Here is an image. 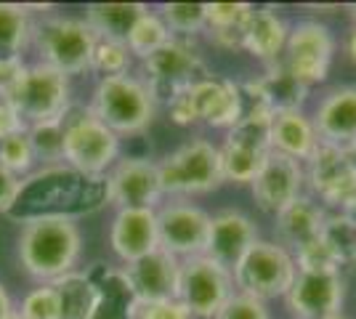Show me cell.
Segmentation results:
<instances>
[{"label":"cell","mask_w":356,"mask_h":319,"mask_svg":"<svg viewBox=\"0 0 356 319\" xmlns=\"http://www.w3.org/2000/svg\"><path fill=\"white\" fill-rule=\"evenodd\" d=\"M242 85V96H245V109H258V112H290V109H303L306 99H309V85H303L287 67L282 59L266 64V69L261 75L250 77Z\"/></svg>","instance_id":"18"},{"label":"cell","mask_w":356,"mask_h":319,"mask_svg":"<svg viewBox=\"0 0 356 319\" xmlns=\"http://www.w3.org/2000/svg\"><path fill=\"white\" fill-rule=\"evenodd\" d=\"M234 293L232 272L208 256L181 261L176 298L192 311L194 319H213Z\"/></svg>","instance_id":"12"},{"label":"cell","mask_w":356,"mask_h":319,"mask_svg":"<svg viewBox=\"0 0 356 319\" xmlns=\"http://www.w3.org/2000/svg\"><path fill=\"white\" fill-rule=\"evenodd\" d=\"M30 141L35 163L40 167L64 165V117L54 122L30 125Z\"/></svg>","instance_id":"33"},{"label":"cell","mask_w":356,"mask_h":319,"mask_svg":"<svg viewBox=\"0 0 356 319\" xmlns=\"http://www.w3.org/2000/svg\"><path fill=\"white\" fill-rule=\"evenodd\" d=\"M290 24L274 8H255L245 22V38H242V51L250 54L252 59H261L266 64L282 59L284 46H287Z\"/></svg>","instance_id":"24"},{"label":"cell","mask_w":356,"mask_h":319,"mask_svg":"<svg viewBox=\"0 0 356 319\" xmlns=\"http://www.w3.org/2000/svg\"><path fill=\"white\" fill-rule=\"evenodd\" d=\"M210 231V213L189 199H168L157 208L160 247L178 261L205 256Z\"/></svg>","instance_id":"13"},{"label":"cell","mask_w":356,"mask_h":319,"mask_svg":"<svg viewBox=\"0 0 356 319\" xmlns=\"http://www.w3.org/2000/svg\"><path fill=\"white\" fill-rule=\"evenodd\" d=\"M312 122L319 144L348 152L356 144V85H335L322 93Z\"/></svg>","instance_id":"19"},{"label":"cell","mask_w":356,"mask_h":319,"mask_svg":"<svg viewBox=\"0 0 356 319\" xmlns=\"http://www.w3.org/2000/svg\"><path fill=\"white\" fill-rule=\"evenodd\" d=\"M346 54L356 64V27H351V32L346 35Z\"/></svg>","instance_id":"44"},{"label":"cell","mask_w":356,"mask_h":319,"mask_svg":"<svg viewBox=\"0 0 356 319\" xmlns=\"http://www.w3.org/2000/svg\"><path fill=\"white\" fill-rule=\"evenodd\" d=\"M22 269L38 282H56L77 269L83 256V231L72 215H32L22 221L16 240Z\"/></svg>","instance_id":"1"},{"label":"cell","mask_w":356,"mask_h":319,"mask_svg":"<svg viewBox=\"0 0 356 319\" xmlns=\"http://www.w3.org/2000/svg\"><path fill=\"white\" fill-rule=\"evenodd\" d=\"M157 14L163 16L173 38L194 40L200 32L208 30L205 3H163L157 6Z\"/></svg>","instance_id":"32"},{"label":"cell","mask_w":356,"mask_h":319,"mask_svg":"<svg viewBox=\"0 0 356 319\" xmlns=\"http://www.w3.org/2000/svg\"><path fill=\"white\" fill-rule=\"evenodd\" d=\"M327 211L312 197L303 195L293 205H287L282 213L274 215V234L277 243L287 247L293 256L312 247L314 243L322 240V227H325Z\"/></svg>","instance_id":"23"},{"label":"cell","mask_w":356,"mask_h":319,"mask_svg":"<svg viewBox=\"0 0 356 319\" xmlns=\"http://www.w3.org/2000/svg\"><path fill=\"white\" fill-rule=\"evenodd\" d=\"M205 77H210L208 61L194 40L184 38H170L160 51L141 61V80L149 85L157 104H168L173 96L192 88L194 83Z\"/></svg>","instance_id":"8"},{"label":"cell","mask_w":356,"mask_h":319,"mask_svg":"<svg viewBox=\"0 0 356 319\" xmlns=\"http://www.w3.org/2000/svg\"><path fill=\"white\" fill-rule=\"evenodd\" d=\"M165 199H189L223 186L221 152L208 138H192L157 163Z\"/></svg>","instance_id":"4"},{"label":"cell","mask_w":356,"mask_h":319,"mask_svg":"<svg viewBox=\"0 0 356 319\" xmlns=\"http://www.w3.org/2000/svg\"><path fill=\"white\" fill-rule=\"evenodd\" d=\"M14 301H11V295H8V290H6V285L0 282V319H6L8 314H14Z\"/></svg>","instance_id":"43"},{"label":"cell","mask_w":356,"mask_h":319,"mask_svg":"<svg viewBox=\"0 0 356 319\" xmlns=\"http://www.w3.org/2000/svg\"><path fill=\"white\" fill-rule=\"evenodd\" d=\"M112 253L125 263L144 259L160 247L157 211L154 208H120L109 227Z\"/></svg>","instance_id":"20"},{"label":"cell","mask_w":356,"mask_h":319,"mask_svg":"<svg viewBox=\"0 0 356 319\" xmlns=\"http://www.w3.org/2000/svg\"><path fill=\"white\" fill-rule=\"evenodd\" d=\"M88 109L104 122L112 133L138 136L154 122L157 101L149 85L138 75L99 77L90 93Z\"/></svg>","instance_id":"2"},{"label":"cell","mask_w":356,"mask_h":319,"mask_svg":"<svg viewBox=\"0 0 356 319\" xmlns=\"http://www.w3.org/2000/svg\"><path fill=\"white\" fill-rule=\"evenodd\" d=\"M250 11V3H205V19H208V30L205 32L242 30Z\"/></svg>","instance_id":"37"},{"label":"cell","mask_w":356,"mask_h":319,"mask_svg":"<svg viewBox=\"0 0 356 319\" xmlns=\"http://www.w3.org/2000/svg\"><path fill=\"white\" fill-rule=\"evenodd\" d=\"M173 35L168 30V24L163 22V16L157 14V11H144V14L138 16V22L134 24V30L128 35V51H131V56L134 59H147L152 56L154 51H160V48L170 40Z\"/></svg>","instance_id":"31"},{"label":"cell","mask_w":356,"mask_h":319,"mask_svg":"<svg viewBox=\"0 0 356 319\" xmlns=\"http://www.w3.org/2000/svg\"><path fill=\"white\" fill-rule=\"evenodd\" d=\"M96 32L83 16H43L32 27V48L40 64L59 69L61 75H86L96 48Z\"/></svg>","instance_id":"3"},{"label":"cell","mask_w":356,"mask_h":319,"mask_svg":"<svg viewBox=\"0 0 356 319\" xmlns=\"http://www.w3.org/2000/svg\"><path fill=\"white\" fill-rule=\"evenodd\" d=\"M322 319H348V317H343V314H332V317H322Z\"/></svg>","instance_id":"47"},{"label":"cell","mask_w":356,"mask_h":319,"mask_svg":"<svg viewBox=\"0 0 356 319\" xmlns=\"http://www.w3.org/2000/svg\"><path fill=\"white\" fill-rule=\"evenodd\" d=\"M255 240H258V227H255V221L248 213L221 211L216 215H210L205 256L232 272L239 263V259L250 250V245Z\"/></svg>","instance_id":"21"},{"label":"cell","mask_w":356,"mask_h":319,"mask_svg":"<svg viewBox=\"0 0 356 319\" xmlns=\"http://www.w3.org/2000/svg\"><path fill=\"white\" fill-rule=\"evenodd\" d=\"M213 319H271V311H268V306L264 301L234 290L232 298L221 306V311Z\"/></svg>","instance_id":"38"},{"label":"cell","mask_w":356,"mask_h":319,"mask_svg":"<svg viewBox=\"0 0 356 319\" xmlns=\"http://www.w3.org/2000/svg\"><path fill=\"white\" fill-rule=\"evenodd\" d=\"M348 11H351V19H354V27H356V3H351V6H348Z\"/></svg>","instance_id":"45"},{"label":"cell","mask_w":356,"mask_h":319,"mask_svg":"<svg viewBox=\"0 0 356 319\" xmlns=\"http://www.w3.org/2000/svg\"><path fill=\"white\" fill-rule=\"evenodd\" d=\"M322 245L338 266L356 263V215L348 213H327L322 227Z\"/></svg>","instance_id":"30"},{"label":"cell","mask_w":356,"mask_h":319,"mask_svg":"<svg viewBox=\"0 0 356 319\" xmlns=\"http://www.w3.org/2000/svg\"><path fill=\"white\" fill-rule=\"evenodd\" d=\"M30 6L22 3H0V59H22L24 48L32 46Z\"/></svg>","instance_id":"28"},{"label":"cell","mask_w":356,"mask_h":319,"mask_svg":"<svg viewBox=\"0 0 356 319\" xmlns=\"http://www.w3.org/2000/svg\"><path fill=\"white\" fill-rule=\"evenodd\" d=\"M22 131H27V122L19 117V112L8 101H0V141H6L14 133H22Z\"/></svg>","instance_id":"42"},{"label":"cell","mask_w":356,"mask_h":319,"mask_svg":"<svg viewBox=\"0 0 356 319\" xmlns=\"http://www.w3.org/2000/svg\"><path fill=\"white\" fill-rule=\"evenodd\" d=\"M6 319H24V317H22L19 311H14V314H8V317H6Z\"/></svg>","instance_id":"46"},{"label":"cell","mask_w":356,"mask_h":319,"mask_svg":"<svg viewBox=\"0 0 356 319\" xmlns=\"http://www.w3.org/2000/svg\"><path fill=\"white\" fill-rule=\"evenodd\" d=\"M234 290L248 293L258 301H277L284 298L298 277V263L293 253L277 240H255L250 250L239 259L232 269Z\"/></svg>","instance_id":"6"},{"label":"cell","mask_w":356,"mask_h":319,"mask_svg":"<svg viewBox=\"0 0 356 319\" xmlns=\"http://www.w3.org/2000/svg\"><path fill=\"white\" fill-rule=\"evenodd\" d=\"M122 144L88 106H70L64 115V165L74 173L99 179L120 160Z\"/></svg>","instance_id":"5"},{"label":"cell","mask_w":356,"mask_h":319,"mask_svg":"<svg viewBox=\"0 0 356 319\" xmlns=\"http://www.w3.org/2000/svg\"><path fill=\"white\" fill-rule=\"evenodd\" d=\"M93 274L96 282V309L90 319H136L138 298L122 266H109Z\"/></svg>","instance_id":"26"},{"label":"cell","mask_w":356,"mask_h":319,"mask_svg":"<svg viewBox=\"0 0 356 319\" xmlns=\"http://www.w3.org/2000/svg\"><path fill=\"white\" fill-rule=\"evenodd\" d=\"M306 189V167L293 157L271 152L264 167L250 183V195L258 205V211L266 215L282 213L287 205H293L298 197H303Z\"/></svg>","instance_id":"16"},{"label":"cell","mask_w":356,"mask_h":319,"mask_svg":"<svg viewBox=\"0 0 356 319\" xmlns=\"http://www.w3.org/2000/svg\"><path fill=\"white\" fill-rule=\"evenodd\" d=\"M59 293L61 319H90L96 309V282L90 272H70L51 282Z\"/></svg>","instance_id":"29"},{"label":"cell","mask_w":356,"mask_h":319,"mask_svg":"<svg viewBox=\"0 0 356 319\" xmlns=\"http://www.w3.org/2000/svg\"><path fill=\"white\" fill-rule=\"evenodd\" d=\"M19 192H22V179L0 165V213H14Z\"/></svg>","instance_id":"41"},{"label":"cell","mask_w":356,"mask_h":319,"mask_svg":"<svg viewBox=\"0 0 356 319\" xmlns=\"http://www.w3.org/2000/svg\"><path fill=\"white\" fill-rule=\"evenodd\" d=\"M27 64L24 59H0V101H8L16 85L22 83Z\"/></svg>","instance_id":"40"},{"label":"cell","mask_w":356,"mask_h":319,"mask_svg":"<svg viewBox=\"0 0 356 319\" xmlns=\"http://www.w3.org/2000/svg\"><path fill=\"white\" fill-rule=\"evenodd\" d=\"M122 269L134 285L138 304H157V301L176 298L181 261L170 253H165L163 247H157L154 253H149L134 263H125Z\"/></svg>","instance_id":"22"},{"label":"cell","mask_w":356,"mask_h":319,"mask_svg":"<svg viewBox=\"0 0 356 319\" xmlns=\"http://www.w3.org/2000/svg\"><path fill=\"white\" fill-rule=\"evenodd\" d=\"M218 152H221L223 183L250 186L271 154V115L258 109H245L242 120L223 133Z\"/></svg>","instance_id":"7"},{"label":"cell","mask_w":356,"mask_h":319,"mask_svg":"<svg viewBox=\"0 0 356 319\" xmlns=\"http://www.w3.org/2000/svg\"><path fill=\"white\" fill-rule=\"evenodd\" d=\"M282 301L293 319H322L341 314L346 301L343 269H298L296 282Z\"/></svg>","instance_id":"14"},{"label":"cell","mask_w":356,"mask_h":319,"mask_svg":"<svg viewBox=\"0 0 356 319\" xmlns=\"http://www.w3.org/2000/svg\"><path fill=\"white\" fill-rule=\"evenodd\" d=\"M186 99L192 106L194 122H202L208 128L229 131L232 125H237L245 115V96L242 85L229 80V77L210 75L200 83H194L192 88H186Z\"/></svg>","instance_id":"17"},{"label":"cell","mask_w":356,"mask_h":319,"mask_svg":"<svg viewBox=\"0 0 356 319\" xmlns=\"http://www.w3.org/2000/svg\"><path fill=\"white\" fill-rule=\"evenodd\" d=\"M348 154L354 157V163H356V144H354V147H351V149H348Z\"/></svg>","instance_id":"48"},{"label":"cell","mask_w":356,"mask_h":319,"mask_svg":"<svg viewBox=\"0 0 356 319\" xmlns=\"http://www.w3.org/2000/svg\"><path fill=\"white\" fill-rule=\"evenodd\" d=\"M316 149H319V136H316L312 115H306L303 109L271 115V152L306 163Z\"/></svg>","instance_id":"25"},{"label":"cell","mask_w":356,"mask_h":319,"mask_svg":"<svg viewBox=\"0 0 356 319\" xmlns=\"http://www.w3.org/2000/svg\"><path fill=\"white\" fill-rule=\"evenodd\" d=\"M8 104L19 112V117L30 125L61 120L72 106V88L70 77L48 64H27L22 83L11 93Z\"/></svg>","instance_id":"9"},{"label":"cell","mask_w":356,"mask_h":319,"mask_svg":"<svg viewBox=\"0 0 356 319\" xmlns=\"http://www.w3.org/2000/svg\"><path fill=\"white\" fill-rule=\"evenodd\" d=\"M335 51H338V40L325 22L300 19L296 24H290L282 64L303 85L312 88V85H319L327 80L330 69H332Z\"/></svg>","instance_id":"11"},{"label":"cell","mask_w":356,"mask_h":319,"mask_svg":"<svg viewBox=\"0 0 356 319\" xmlns=\"http://www.w3.org/2000/svg\"><path fill=\"white\" fill-rule=\"evenodd\" d=\"M306 186L327 213L356 215V163L343 149L319 144V149L303 163Z\"/></svg>","instance_id":"10"},{"label":"cell","mask_w":356,"mask_h":319,"mask_svg":"<svg viewBox=\"0 0 356 319\" xmlns=\"http://www.w3.org/2000/svg\"><path fill=\"white\" fill-rule=\"evenodd\" d=\"M144 11H149L147 3H88L83 19L99 40L128 43V35Z\"/></svg>","instance_id":"27"},{"label":"cell","mask_w":356,"mask_h":319,"mask_svg":"<svg viewBox=\"0 0 356 319\" xmlns=\"http://www.w3.org/2000/svg\"><path fill=\"white\" fill-rule=\"evenodd\" d=\"M106 202L115 208H160L165 199L157 163L149 157H120L106 173Z\"/></svg>","instance_id":"15"},{"label":"cell","mask_w":356,"mask_h":319,"mask_svg":"<svg viewBox=\"0 0 356 319\" xmlns=\"http://www.w3.org/2000/svg\"><path fill=\"white\" fill-rule=\"evenodd\" d=\"M134 56L125 43H115V40H96L93 48V59H90V72L99 77H115L128 75L131 72Z\"/></svg>","instance_id":"34"},{"label":"cell","mask_w":356,"mask_h":319,"mask_svg":"<svg viewBox=\"0 0 356 319\" xmlns=\"http://www.w3.org/2000/svg\"><path fill=\"white\" fill-rule=\"evenodd\" d=\"M16 311L24 319H61L59 293L51 282H40L38 288L24 293L22 306Z\"/></svg>","instance_id":"36"},{"label":"cell","mask_w":356,"mask_h":319,"mask_svg":"<svg viewBox=\"0 0 356 319\" xmlns=\"http://www.w3.org/2000/svg\"><path fill=\"white\" fill-rule=\"evenodd\" d=\"M136 319H194L192 311L181 304L178 298L157 301V304H141Z\"/></svg>","instance_id":"39"},{"label":"cell","mask_w":356,"mask_h":319,"mask_svg":"<svg viewBox=\"0 0 356 319\" xmlns=\"http://www.w3.org/2000/svg\"><path fill=\"white\" fill-rule=\"evenodd\" d=\"M0 165L19 179H27L35 170L38 163H35V152H32L30 131H22V133H14L6 141H0Z\"/></svg>","instance_id":"35"}]
</instances>
